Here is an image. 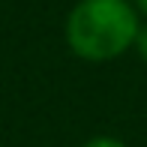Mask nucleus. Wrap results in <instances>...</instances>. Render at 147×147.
Wrapping results in <instances>:
<instances>
[{"label":"nucleus","mask_w":147,"mask_h":147,"mask_svg":"<svg viewBox=\"0 0 147 147\" xmlns=\"http://www.w3.org/2000/svg\"><path fill=\"white\" fill-rule=\"evenodd\" d=\"M138 6H141V9H144V12H147V0H138Z\"/></svg>","instance_id":"nucleus-4"},{"label":"nucleus","mask_w":147,"mask_h":147,"mask_svg":"<svg viewBox=\"0 0 147 147\" xmlns=\"http://www.w3.org/2000/svg\"><path fill=\"white\" fill-rule=\"evenodd\" d=\"M135 36L138 18L126 0H81L66 18V42L84 60H111Z\"/></svg>","instance_id":"nucleus-1"},{"label":"nucleus","mask_w":147,"mask_h":147,"mask_svg":"<svg viewBox=\"0 0 147 147\" xmlns=\"http://www.w3.org/2000/svg\"><path fill=\"white\" fill-rule=\"evenodd\" d=\"M84 147H126L123 141H117V138H108V135H99V138H90Z\"/></svg>","instance_id":"nucleus-2"},{"label":"nucleus","mask_w":147,"mask_h":147,"mask_svg":"<svg viewBox=\"0 0 147 147\" xmlns=\"http://www.w3.org/2000/svg\"><path fill=\"white\" fill-rule=\"evenodd\" d=\"M135 48H138V54H141L147 60V24L144 27H138V36H135Z\"/></svg>","instance_id":"nucleus-3"}]
</instances>
